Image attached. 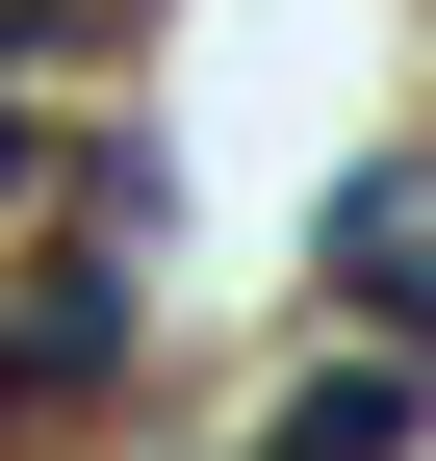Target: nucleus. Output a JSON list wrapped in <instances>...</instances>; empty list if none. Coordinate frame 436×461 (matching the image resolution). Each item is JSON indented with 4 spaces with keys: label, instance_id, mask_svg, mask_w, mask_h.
Here are the masks:
<instances>
[{
    "label": "nucleus",
    "instance_id": "nucleus-1",
    "mask_svg": "<svg viewBox=\"0 0 436 461\" xmlns=\"http://www.w3.org/2000/svg\"><path fill=\"white\" fill-rule=\"evenodd\" d=\"M334 257H359V308H386V333H436V205H359Z\"/></svg>",
    "mask_w": 436,
    "mask_h": 461
}]
</instances>
